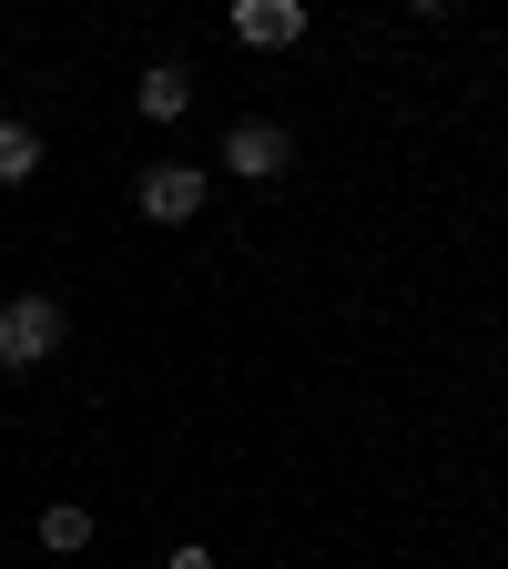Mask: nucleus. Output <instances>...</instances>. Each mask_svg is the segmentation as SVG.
<instances>
[{
	"mask_svg": "<svg viewBox=\"0 0 508 569\" xmlns=\"http://www.w3.org/2000/svg\"><path fill=\"white\" fill-rule=\"evenodd\" d=\"M203 193H213V173H203V163H142V183H132L142 224H193Z\"/></svg>",
	"mask_w": 508,
	"mask_h": 569,
	"instance_id": "1",
	"label": "nucleus"
},
{
	"mask_svg": "<svg viewBox=\"0 0 508 569\" xmlns=\"http://www.w3.org/2000/svg\"><path fill=\"white\" fill-rule=\"evenodd\" d=\"M61 356V296H11L0 306V367H41Z\"/></svg>",
	"mask_w": 508,
	"mask_h": 569,
	"instance_id": "2",
	"label": "nucleus"
},
{
	"mask_svg": "<svg viewBox=\"0 0 508 569\" xmlns=\"http://www.w3.org/2000/svg\"><path fill=\"white\" fill-rule=\"evenodd\" d=\"M285 163H296V132H285L275 112H255V122L225 132V173H235V183H275Z\"/></svg>",
	"mask_w": 508,
	"mask_h": 569,
	"instance_id": "3",
	"label": "nucleus"
},
{
	"mask_svg": "<svg viewBox=\"0 0 508 569\" xmlns=\"http://www.w3.org/2000/svg\"><path fill=\"white\" fill-rule=\"evenodd\" d=\"M235 41L245 51H296L306 41V0H235Z\"/></svg>",
	"mask_w": 508,
	"mask_h": 569,
	"instance_id": "4",
	"label": "nucleus"
},
{
	"mask_svg": "<svg viewBox=\"0 0 508 569\" xmlns=\"http://www.w3.org/2000/svg\"><path fill=\"white\" fill-rule=\"evenodd\" d=\"M183 112H193V71L153 61V71H142V122H183Z\"/></svg>",
	"mask_w": 508,
	"mask_h": 569,
	"instance_id": "5",
	"label": "nucleus"
},
{
	"mask_svg": "<svg viewBox=\"0 0 508 569\" xmlns=\"http://www.w3.org/2000/svg\"><path fill=\"white\" fill-rule=\"evenodd\" d=\"M41 549L51 559H82L92 549V509H82V498H51V509H41Z\"/></svg>",
	"mask_w": 508,
	"mask_h": 569,
	"instance_id": "6",
	"label": "nucleus"
},
{
	"mask_svg": "<svg viewBox=\"0 0 508 569\" xmlns=\"http://www.w3.org/2000/svg\"><path fill=\"white\" fill-rule=\"evenodd\" d=\"M41 173V132L31 122H0V183H31Z\"/></svg>",
	"mask_w": 508,
	"mask_h": 569,
	"instance_id": "7",
	"label": "nucleus"
},
{
	"mask_svg": "<svg viewBox=\"0 0 508 569\" xmlns=\"http://www.w3.org/2000/svg\"><path fill=\"white\" fill-rule=\"evenodd\" d=\"M163 569H225V559H213V549H203V539H183V549H173V559H163Z\"/></svg>",
	"mask_w": 508,
	"mask_h": 569,
	"instance_id": "8",
	"label": "nucleus"
}]
</instances>
